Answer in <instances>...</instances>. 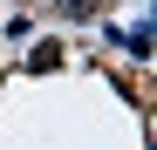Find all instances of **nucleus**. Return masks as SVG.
Segmentation results:
<instances>
[{
  "mask_svg": "<svg viewBox=\"0 0 157 150\" xmlns=\"http://www.w3.org/2000/svg\"><path fill=\"white\" fill-rule=\"evenodd\" d=\"M55 14H62V21H89V14H96V0H55Z\"/></svg>",
  "mask_w": 157,
  "mask_h": 150,
  "instance_id": "1",
  "label": "nucleus"
},
{
  "mask_svg": "<svg viewBox=\"0 0 157 150\" xmlns=\"http://www.w3.org/2000/svg\"><path fill=\"white\" fill-rule=\"evenodd\" d=\"M55 62H62V48H55V41H41L34 55H28V68H55Z\"/></svg>",
  "mask_w": 157,
  "mask_h": 150,
  "instance_id": "2",
  "label": "nucleus"
}]
</instances>
